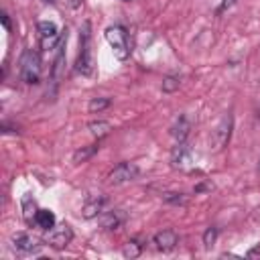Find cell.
I'll return each mask as SVG.
<instances>
[{"instance_id": "obj_1", "label": "cell", "mask_w": 260, "mask_h": 260, "mask_svg": "<svg viewBox=\"0 0 260 260\" xmlns=\"http://www.w3.org/2000/svg\"><path fill=\"white\" fill-rule=\"evenodd\" d=\"M75 69L89 77L93 75L95 63H93V51H91V24L85 20L79 28V53H77V61H75Z\"/></svg>"}, {"instance_id": "obj_2", "label": "cell", "mask_w": 260, "mask_h": 260, "mask_svg": "<svg viewBox=\"0 0 260 260\" xmlns=\"http://www.w3.org/2000/svg\"><path fill=\"white\" fill-rule=\"evenodd\" d=\"M41 73H43V67H41L39 53L35 49H24L20 55V79L26 85H37L41 83Z\"/></svg>"}, {"instance_id": "obj_3", "label": "cell", "mask_w": 260, "mask_h": 260, "mask_svg": "<svg viewBox=\"0 0 260 260\" xmlns=\"http://www.w3.org/2000/svg\"><path fill=\"white\" fill-rule=\"evenodd\" d=\"M104 35H106L108 45L112 47L114 57L120 59V61L128 59V55H130V43H128V35H126V30H124L122 26L114 24V26H108Z\"/></svg>"}, {"instance_id": "obj_4", "label": "cell", "mask_w": 260, "mask_h": 260, "mask_svg": "<svg viewBox=\"0 0 260 260\" xmlns=\"http://www.w3.org/2000/svg\"><path fill=\"white\" fill-rule=\"evenodd\" d=\"M140 169L134 165V162H120L116 165L110 173H108V185H122V183H128V181H134L138 177Z\"/></svg>"}, {"instance_id": "obj_5", "label": "cell", "mask_w": 260, "mask_h": 260, "mask_svg": "<svg viewBox=\"0 0 260 260\" xmlns=\"http://www.w3.org/2000/svg\"><path fill=\"white\" fill-rule=\"evenodd\" d=\"M232 128H234V118H232V114H225L219 120V124L215 126V130L211 132V148L213 150H221L230 142Z\"/></svg>"}, {"instance_id": "obj_6", "label": "cell", "mask_w": 260, "mask_h": 260, "mask_svg": "<svg viewBox=\"0 0 260 260\" xmlns=\"http://www.w3.org/2000/svg\"><path fill=\"white\" fill-rule=\"evenodd\" d=\"M73 240V230L67 225V223H61V225H53L51 230H47V236H45V242L51 246V248H65L69 242Z\"/></svg>"}, {"instance_id": "obj_7", "label": "cell", "mask_w": 260, "mask_h": 260, "mask_svg": "<svg viewBox=\"0 0 260 260\" xmlns=\"http://www.w3.org/2000/svg\"><path fill=\"white\" fill-rule=\"evenodd\" d=\"M65 43H67V32L61 35L57 47H55V59H53V67H51V81L53 87L59 85V79L63 77V69H65Z\"/></svg>"}, {"instance_id": "obj_8", "label": "cell", "mask_w": 260, "mask_h": 260, "mask_svg": "<svg viewBox=\"0 0 260 260\" xmlns=\"http://www.w3.org/2000/svg\"><path fill=\"white\" fill-rule=\"evenodd\" d=\"M39 41H41V47L43 49H53V47H57V43H59V30H57V26L53 24V22H49V20H41L39 22Z\"/></svg>"}, {"instance_id": "obj_9", "label": "cell", "mask_w": 260, "mask_h": 260, "mask_svg": "<svg viewBox=\"0 0 260 260\" xmlns=\"http://www.w3.org/2000/svg\"><path fill=\"white\" fill-rule=\"evenodd\" d=\"M171 162L175 169H181V171H189L193 167V156H191V150L185 142H177L173 152H171Z\"/></svg>"}, {"instance_id": "obj_10", "label": "cell", "mask_w": 260, "mask_h": 260, "mask_svg": "<svg viewBox=\"0 0 260 260\" xmlns=\"http://www.w3.org/2000/svg\"><path fill=\"white\" fill-rule=\"evenodd\" d=\"M126 221V213L122 209H110V211H104L100 213V225L102 230H118L122 223Z\"/></svg>"}, {"instance_id": "obj_11", "label": "cell", "mask_w": 260, "mask_h": 260, "mask_svg": "<svg viewBox=\"0 0 260 260\" xmlns=\"http://www.w3.org/2000/svg\"><path fill=\"white\" fill-rule=\"evenodd\" d=\"M12 242H14V248L18 252H22V254H30V252H37L41 248V240L35 238V236H30V234H24V232L22 234H16L12 238Z\"/></svg>"}, {"instance_id": "obj_12", "label": "cell", "mask_w": 260, "mask_h": 260, "mask_svg": "<svg viewBox=\"0 0 260 260\" xmlns=\"http://www.w3.org/2000/svg\"><path fill=\"white\" fill-rule=\"evenodd\" d=\"M177 244H179V236L175 230H162V232L154 234V246L160 252H171V250H175Z\"/></svg>"}, {"instance_id": "obj_13", "label": "cell", "mask_w": 260, "mask_h": 260, "mask_svg": "<svg viewBox=\"0 0 260 260\" xmlns=\"http://www.w3.org/2000/svg\"><path fill=\"white\" fill-rule=\"evenodd\" d=\"M104 205H106V197H93V199H89V201L83 205L81 215H83L85 219L98 217V215L104 211Z\"/></svg>"}, {"instance_id": "obj_14", "label": "cell", "mask_w": 260, "mask_h": 260, "mask_svg": "<svg viewBox=\"0 0 260 260\" xmlns=\"http://www.w3.org/2000/svg\"><path fill=\"white\" fill-rule=\"evenodd\" d=\"M189 128H191L189 120H187L185 116H181V118L175 122V126L171 128V134L175 136L177 142H185V138H187V134H189Z\"/></svg>"}, {"instance_id": "obj_15", "label": "cell", "mask_w": 260, "mask_h": 260, "mask_svg": "<svg viewBox=\"0 0 260 260\" xmlns=\"http://www.w3.org/2000/svg\"><path fill=\"white\" fill-rule=\"evenodd\" d=\"M35 223L41 230H51L55 225V213L49 211V209H39L37 215H35Z\"/></svg>"}, {"instance_id": "obj_16", "label": "cell", "mask_w": 260, "mask_h": 260, "mask_svg": "<svg viewBox=\"0 0 260 260\" xmlns=\"http://www.w3.org/2000/svg\"><path fill=\"white\" fill-rule=\"evenodd\" d=\"M89 132H91V136L93 138H104V136H108L110 132H112V124L110 122H106V120H98V122H89Z\"/></svg>"}, {"instance_id": "obj_17", "label": "cell", "mask_w": 260, "mask_h": 260, "mask_svg": "<svg viewBox=\"0 0 260 260\" xmlns=\"http://www.w3.org/2000/svg\"><path fill=\"white\" fill-rule=\"evenodd\" d=\"M37 205H35V199L30 195H24L22 197V217L26 223H32L35 221V215H37Z\"/></svg>"}, {"instance_id": "obj_18", "label": "cell", "mask_w": 260, "mask_h": 260, "mask_svg": "<svg viewBox=\"0 0 260 260\" xmlns=\"http://www.w3.org/2000/svg\"><path fill=\"white\" fill-rule=\"evenodd\" d=\"M98 148H100L98 144H89V146H83V148L75 150V152H73V162H77V165H79V162H85L87 158H91V156L98 152Z\"/></svg>"}, {"instance_id": "obj_19", "label": "cell", "mask_w": 260, "mask_h": 260, "mask_svg": "<svg viewBox=\"0 0 260 260\" xmlns=\"http://www.w3.org/2000/svg\"><path fill=\"white\" fill-rule=\"evenodd\" d=\"M122 254H124V258H138L142 254V244L138 240H130V242L124 244Z\"/></svg>"}, {"instance_id": "obj_20", "label": "cell", "mask_w": 260, "mask_h": 260, "mask_svg": "<svg viewBox=\"0 0 260 260\" xmlns=\"http://www.w3.org/2000/svg\"><path fill=\"white\" fill-rule=\"evenodd\" d=\"M110 104H112V100H110V98H91V100H89V104H87V110H89L91 114H95V112L106 110Z\"/></svg>"}, {"instance_id": "obj_21", "label": "cell", "mask_w": 260, "mask_h": 260, "mask_svg": "<svg viewBox=\"0 0 260 260\" xmlns=\"http://www.w3.org/2000/svg\"><path fill=\"white\" fill-rule=\"evenodd\" d=\"M179 85H181V77H179V75H167V77L162 79V91H165V93L177 91Z\"/></svg>"}, {"instance_id": "obj_22", "label": "cell", "mask_w": 260, "mask_h": 260, "mask_svg": "<svg viewBox=\"0 0 260 260\" xmlns=\"http://www.w3.org/2000/svg\"><path fill=\"white\" fill-rule=\"evenodd\" d=\"M215 240H217V228L209 225V228L203 232V244H205V248H211V246L215 244Z\"/></svg>"}, {"instance_id": "obj_23", "label": "cell", "mask_w": 260, "mask_h": 260, "mask_svg": "<svg viewBox=\"0 0 260 260\" xmlns=\"http://www.w3.org/2000/svg\"><path fill=\"white\" fill-rule=\"evenodd\" d=\"M162 197L167 203H173V205H185L187 203V195H183V193H165Z\"/></svg>"}, {"instance_id": "obj_24", "label": "cell", "mask_w": 260, "mask_h": 260, "mask_svg": "<svg viewBox=\"0 0 260 260\" xmlns=\"http://www.w3.org/2000/svg\"><path fill=\"white\" fill-rule=\"evenodd\" d=\"M232 4H234V0H223V2H221V6L217 8V12H223V10H225V8H230Z\"/></svg>"}, {"instance_id": "obj_25", "label": "cell", "mask_w": 260, "mask_h": 260, "mask_svg": "<svg viewBox=\"0 0 260 260\" xmlns=\"http://www.w3.org/2000/svg\"><path fill=\"white\" fill-rule=\"evenodd\" d=\"M0 18H2V24H4V28L8 30V28H10V20H8V14H6V12H2V16H0Z\"/></svg>"}, {"instance_id": "obj_26", "label": "cell", "mask_w": 260, "mask_h": 260, "mask_svg": "<svg viewBox=\"0 0 260 260\" xmlns=\"http://www.w3.org/2000/svg\"><path fill=\"white\" fill-rule=\"evenodd\" d=\"M256 254H260V244H258L256 248H252V250L248 252V256H250V258H252V256H256Z\"/></svg>"}, {"instance_id": "obj_27", "label": "cell", "mask_w": 260, "mask_h": 260, "mask_svg": "<svg viewBox=\"0 0 260 260\" xmlns=\"http://www.w3.org/2000/svg\"><path fill=\"white\" fill-rule=\"evenodd\" d=\"M81 2H83V0H69L71 8H79V6H81Z\"/></svg>"}, {"instance_id": "obj_28", "label": "cell", "mask_w": 260, "mask_h": 260, "mask_svg": "<svg viewBox=\"0 0 260 260\" xmlns=\"http://www.w3.org/2000/svg\"><path fill=\"white\" fill-rule=\"evenodd\" d=\"M47 2H51V4H55V2H57V0H47Z\"/></svg>"}, {"instance_id": "obj_29", "label": "cell", "mask_w": 260, "mask_h": 260, "mask_svg": "<svg viewBox=\"0 0 260 260\" xmlns=\"http://www.w3.org/2000/svg\"><path fill=\"white\" fill-rule=\"evenodd\" d=\"M258 173H260V162H258Z\"/></svg>"}, {"instance_id": "obj_30", "label": "cell", "mask_w": 260, "mask_h": 260, "mask_svg": "<svg viewBox=\"0 0 260 260\" xmlns=\"http://www.w3.org/2000/svg\"><path fill=\"white\" fill-rule=\"evenodd\" d=\"M122 2H130V0H122Z\"/></svg>"}]
</instances>
